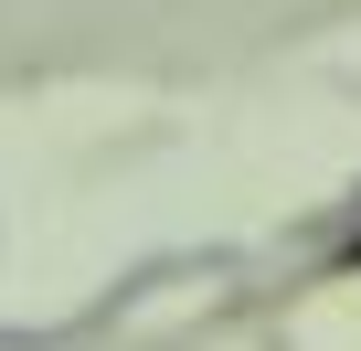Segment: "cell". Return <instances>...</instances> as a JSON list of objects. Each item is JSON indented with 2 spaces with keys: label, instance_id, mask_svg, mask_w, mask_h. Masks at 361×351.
Wrapping results in <instances>:
<instances>
[{
  "label": "cell",
  "instance_id": "1",
  "mask_svg": "<svg viewBox=\"0 0 361 351\" xmlns=\"http://www.w3.org/2000/svg\"><path fill=\"white\" fill-rule=\"evenodd\" d=\"M340 266H361V245H350V256H340Z\"/></svg>",
  "mask_w": 361,
  "mask_h": 351
}]
</instances>
